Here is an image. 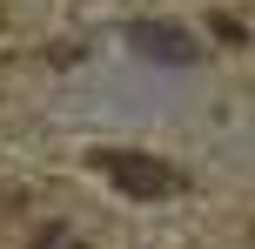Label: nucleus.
<instances>
[{
	"instance_id": "1",
	"label": "nucleus",
	"mask_w": 255,
	"mask_h": 249,
	"mask_svg": "<svg viewBox=\"0 0 255 249\" xmlns=\"http://www.w3.org/2000/svg\"><path fill=\"white\" fill-rule=\"evenodd\" d=\"M94 169H101L115 189H128V196H168V189L181 182V175L168 169V162L134 155V148H94Z\"/></svg>"
},
{
	"instance_id": "2",
	"label": "nucleus",
	"mask_w": 255,
	"mask_h": 249,
	"mask_svg": "<svg viewBox=\"0 0 255 249\" xmlns=\"http://www.w3.org/2000/svg\"><path fill=\"white\" fill-rule=\"evenodd\" d=\"M134 47L141 54H154V61H168V67H195V34H181V27H168V20H134Z\"/></svg>"
}]
</instances>
